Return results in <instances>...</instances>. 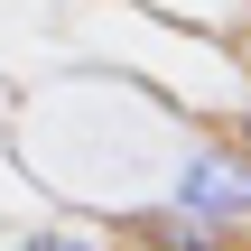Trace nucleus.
<instances>
[{
  "label": "nucleus",
  "instance_id": "nucleus-1",
  "mask_svg": "<svg viewBox=\"0 0 251 251\" xmlns=\"http://www.w3.org/2000/svg\"><path fill=\"white\" fill-rule=\"evenodd\" d=\"M177 205L186 214H205V224H251V149L242 158H186L177 168Z\"/></svg>",
  "mask_w": 251,
  "mask_h": 251
},
{
  "label": "nucleus",
  "instance_id": "nucleus-2",
  "mask_svg": "<svg viewBox=\"0 0 251 251\" xmlns=\"http://www.w3.org/2000/svg\"><path fill=\"white\" fill-rule=\"evenodd\" d=\"M140 251H214V242H196V233H130Z\"/></svg>",
  "mask_w": 251,
  "mask_h": 251
},
{
  "label": "nucleus",
  "instance_id": "nucleus-3",
  "mask_svg": "<svg viewBox=\"0 0 251 251\" xmlns=\"http://www.w3.org/2000/svg\"><path fill=\"white\" fill-rule=\"evenodd\" d=\"M19 251H102V242H84V233H28Z\"/></svg>",
  "mask_w": 251,
  "mask_h": 251
},
{
  "label": "nucleus",
  "instance_id": "nucleus-4",
  "mask_svg": "<svg viewBox=\"0 0 251 251\" xmlns=\"http://www.w3.org/2000/svg\"><path fill=\"white\" fill-rule=\"evenodd\" d=\"M242 149H251V102H242Z\"/></svg>",
  "mask_w": 251,
  "mask_h": 251
}]
</instances>
